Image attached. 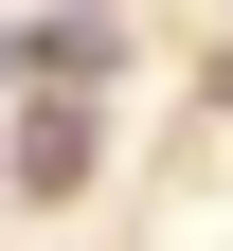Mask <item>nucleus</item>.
Here are the masks:
<instances>
[{
  "label": "nucleus",
  "mask_w": 233,
  "mask_h": 251,
  "mask_svg": "<svg viewBox=\"0 0 233 251\" xmlns=\"http://www.w3.org/2000/svg\"><path fill=\"white\" fill-rule=\"evenodd\" d=\"M72 179H90V108H72V90H54V108L18 126V198H72Z\"/></svg>",
  "instance_id": "obj_1"
},
{
  "label": "nucleus",
  "mask_w": 233,
  "mask_h": 251,
  "mask_svg": "<svg viewBox=\"0 0 233 251\" xmlns=\"http://www.w3.org/2000/svg\"><path fill=\"white\" fill-rule=\"evenodd\" d=\"M0 90H18V36H0Z\"/></svg>",
  "instance_id": "obj_2"
}]
</instances>
